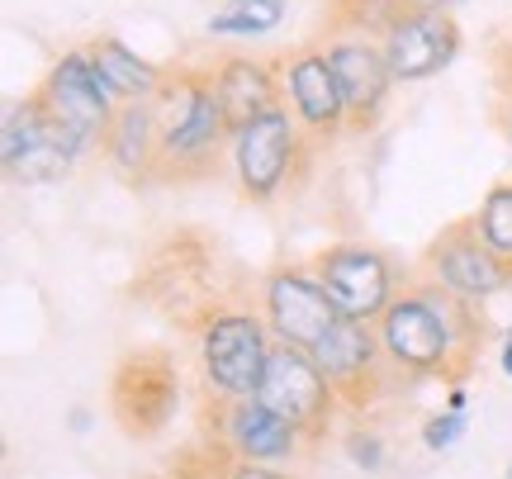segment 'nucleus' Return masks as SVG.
Listing matches in <instances>:
<instances>
[{"label": "nucleus", "instance_id": "obj_1", "mask_svg": "<svg viewBox=\"0 0 512 479\" xmlns=\"http://www.w3.org/2000/svg\"><path fill=\"white\" fill-rule=\"evenodd\" d=\"M479 304L441 290L437 280L399 290L380 314L384 361L408 375H465L479 351Z\"/></svg>", "mask_w": 512, "mask_h": 479}, {"label": "nucleus", "instance_id": "obj_2", "mask_svg": "<svg viewBox=\"0 0 512 479\" xmlns=\"http://www.w3.org/2000/svg\"><path fill=\"white\" fill-rule=\"evenodd\" d=\"M152 105H157V129H162L152 181H200L209 171H219V152L223 143H233V129L214 95V76L190 72V67L166 72Z\"/></svg>", "mask_w": 512, "mask_h": 479}, {"label": "nucleus", "instance_id": "obj_3", "mask_svg": "<svg viewBox=\"0 0 512 479\" xmlns=\"http://www.w3.org/2000/svg\"><path fill=\"white\" fill-rule=\"evenodd\" d=\"M275 337L261 314L219 309L200 323V366L204 385L219 399H256Z\"/></svg>", "mask_w": 512, "mask_h": 479}, {"label": "nucleus", "instance_id": "obj_4", "mask_svg": "<svg viewBox=\"0 0 512 479\" xmlns=\"http://www.w3.org/2000/svg\"><path fill=\"white\" fill-rule=\"evenodd\" d=\"M176 404H181V375H176V361L162 347H138L114 366L110 413L114 423L124 427V437L152 442L176 418Z\"/></svg>", "mask_w": 512, "mask_h": 479}, {"label": "nucleus", "instance_id": "obj_5", "mask_svg": "<svg viewBox=\"0 0 512 479\" xmlns=\"http://www.w3.org/2000/svg\"><path fill=\"white\" fill-rule=\"evenodd\" d=\"M256 399L271 408V413H280L290 427H299L304 442H323L332 432L337 408H342L337 389L328 385V375L318 370V361H313L309 351L285 347V342L271 347V361H266Z\"/></svg>", "mask_w": 512, "mask_h": 479}, {"label": "nucleus", "instance_id": "obj_6", "mask_svg": "<svg viewBox=\"0 0 512 479\" xmlns=\"http://www.w3.org/2000/svg\"><path fill=\"white\" fill-rule=\"evenodd\" d=\"M38 100H43V110L53 114L57 129L81 148V157L91 148H105V133H110L119 105L110 100L105 81L95 76L86 48H72V53L57 57L48 76L38 81Z\"/></svg>", "mask_w": 512, "mask_h": 479}, {"label": "nucleus", "instance_id": "obj_7", "mask_svg": "<svg viewBox=\"0 0 512 479\" xmlns=\"http://www.w3.org/2000/svg\"><path fill=\"white\" fill-rule=\"evenodd\" d=\"M299 119L285 105H271L266 114H256L252 124H242L233 133V166H238V185L242 195L256 204L275 200L294 176V162H299Z\"/></svg>", "mask_w": 512, "mask_h": 479}, {"label": "nucleus", "instance_id": "obj_8", "mask_svg": "<svg viewBox=\"0 0 512 479\" xmlns=\"http://www.w3.org/2000/svg\"><path fill=\"white\" fill-rule=\"evenodd\" d=\"M422 261H427V271H432V280H437L441 290L470 299V304H484L489 295L512 285V261L498 257L494 247L484 242L475 219L446 223L437 238L427 242Z\"/></svg>", "mask_w": 512, "mask_h": 479}, {"label": "nucleus", "instance_id": "obj_9", "mask_svg": "<svg viewBox=\"0 0 512 479\" xmlns=\"http://www.w3.org/2000/svg\"><path fill=\"white\" fill-rule=\"evenodd\" d=\"M313 276L337 304V314L356 323H380V314L394 304V266L384 252L361 242H337L328 252H318Z\"/></svg>", "mask_w": 512, "mask_h": 479}, {"label": "nucleus", "instance_id": "obj_10", "mask_svg": "<svg viewBox=\"0 0 512 479\" xmlns=\"http://www.w3.org/2000/svg\"><path fill=\"white\" fill-rule=\"evenodd\" d=\"M0 148H5V171L24 185H48V181H62L72 162L81 157L67 133L53 124V114L43 110V100L34 95H24L15 110L5 114V138H0Z\"/></svg>", "mask_w": 512, "mask_h": 479}, {"label": "nucleus", "instance_id": "obj_11", "mask_svg": "<svg viewBox=\"0 0 512 479\" xmlns=\"http://www.w3.org/2000/svg\"><path fill=\"white\" fill-rule=\"evenodd\" d=\"M261 318H266L275 342L313 351L342 314L328 299V290L318 285V276L294 271V266H275L266 276V285H261Z\"/></svg>", "mask_w": 512, "mask_h": 479}, {"label": "nucleus", "instance_id": "obj_12", "mask_svg": "<svg viewBox=\"0 0 512 479\" xmlns=\"http://www.w3.org/2000/svg\"><path fill=\"white\" fill-rule=\"evenodd\" d=\"M214 418V446H219L228 461H247V465H280L299 456V427H290L280 413L261 404V399H219L209 408Z\"/></svg>", "mask_w": 512, "mask_h": 479}, {"label": "nucleus", "instance_id": "obj_13", "mask_svg": "<svg viewBox=\"0 0 512 479\" xmlns=\"http://www.w3.org/2000/svg\"><path fill=\"white\" fill-rule=\"evenodd\" d=\"M318 370L328 375V385L337 389L342 408L366 413V404L380 394V366H384V347L375 323H356V318H337L328 328V337L309 351Z\"/></svg>", "mask_w": 512, "mask_h": 479}, {"label": "nucleus", "instance_id": "obj_14", "mask_svg": "<svg viewBox=\"0 0 512 479\" xmlns=\"http://www.w3.org/2000/svg\"><path fill=\"white\" fill-rule=\"evenodd\" d=\"M384 62L394 81H427L441 67H451L460 53V29L446 10H403L384 29Z\"/></svg>", "mask_w": 512, "mask_h": 479}, {"label": "nucleus", "instance_id": "obj_15", "mask_svg": "<svg viewBox=\"0 0 512 479\" xmlns=\"http://www.w3.org/2000/svg\"><path fill=\"white\" fill-rule=\"evenodd\" d=\"M328 62L337 72V91L347 105V129H375L394 86V72L384 62V48H375L370 38H337L328 43Z\"/></svg>", "mask_w": 512, "mask_h": 479}, {"label": "nucleus", "instance_id": "obj_16", "mask_svg": "<svg viewBox=\"0 0 512 479\" xmlns=\"http://www.w3.org/2000/svg\"><path fill=\"white\" fill-rule=\"evenodd\" d=\"M280 67H285L280 86L290 95L299 129L318 133V138H332L337 129H347V105H342V91H337V72L328 62V48H299Z\"/></svg>", "mask_w": 512, "mask_h": 479}, {"label": "nucleus", "instance_id": "obj_17", "mask_svg": "<svg viewBox=\"0 0 512 479\" xmlns=\"http://www.w3.org/2000/svg\"><path fill=\"white\" fill-rule=\"evenodd\" d=\"M214 95H219L223 114H228V129L238 133L242 124H252L256 114H266L271 105H280V81H275L271 62L261 57H247V53H233V57H219L214 67Z\"/></svg>", "mask_w": 512, "mask_h": 479}, {"label": "nucleus", "instance_id": "obj_18", "mask_svg": "<svg viewBox=\"0 0 512 479\" xmlns=\"http://www.w3.org/2000/svg\"><path fill=\"white\" fill-rule=\"evenodd\" d=\"M157 152H162V129H157V105L152 100H128L114 110V124L105 133V157L119 176L152 181L157 176Z\"/></svg>", "mask_w": 512, "mask_h": 479}, {"label": "nucleus", "instance_id": "obj_19", "mask_svg": "<svg viewBox=\"0 0 512 479\" xmlns=\"http://www.w3.org/2000/svg\"><path fill=\"white\" fill-rule=\"evenodd\" d=\"M86 57H91L95 76L105 81V91H110L114 105H128V100H152V95L162 91V76L147 57H138L128 43L119 38H95L86 43Z\"/></svg>", "mask_w": 512, "mask_h": 479}, {"label": "nucleus", "instance_id": "obj_20", "mask_svg": "<svg viewBox=\"0 0 512 479\" xmlns=\"http://www.w3.org/2000/svg\"><path fill=\"white\" fill-rule=\"evenodd\" d=\"M285 19V0H228L223 10L209 15V34L219 38H256L280 29Z\"/></svg>", "mask_w": 512, "mask_h": 479}, {"label": "nucleus", "instance_id": "obj_21", "mask_svg": "<svg viewBox=\"0 0 512 479\" xmlns=\"http://www.w3.org/2000/svg\"><path fill=\"white\" fill-rule=\"evenodd\" d=\"M479 233H484V242L494 247L498 257H508L512 261V181L494 185L489 195H484V204H479Z\"/></svg>", "mask_w": 512, "mask_h": 479}, {"label": "nucleus", "instance_id": "obj_22", "mask_svg": "<svg viewBox=\"0 0 512 479\" xmlns=\"http://www.w3.org/2000/svg\"><path fill=\"white\" fill-rule=\"evenodd\" d=\"M460 432H465V413H432L427 423H422V446L427 451H446L451 442H460Z\"/></svg>", "mask_w": 512, "mask_h": 479}, {"label": "nucleus", "instance_id": "obj_23", "mask_svg": "<svg viewBox=\"0 0 512 479\" xmlns=\"http://www.w3.org/2000/svg\"><path fill=\"white\" fill-rule=\"evenodd\" d=\"M347 451L361 470H380L384 465V437L375 432V427H356V432L347 437Z\"/></svg>", "mask_w": 512, "mask_h": 479}, {"label": "nucleus", "instance_id": "obj_24", "mask_svg": "<svg viewBox=\"0 0 512 479\" xmlns=\"http://www.w3.org/2000/svg\"><path fill=\"white\" fill-rule=\"evenodd\" d=\"M223 479H294L275 465H247V461H228L223 465Z\"/></svg>", "mask_w": 512, "mask_h": 479}, {"label": "nucleus", "instance_id": "obj_25", "mask_svg": "<svg viewBox=\"0 0 512 479\" xmlns=\"http://www.w3.org/2000/svg\"><path fill=\"white\" fill-rule=\"evenodd\" d=\"M498 366H503V375H512V332L503 337V347H498Z\"/></svg>", "mask_w": 512, "mask_h": 479}, {"label": "nucleus", "instance_id": "obj_26", "mask_svg": "<svg viewBox=\"0 0 512 479\" xmlns=\"http://www.w3.org/2000/svg\"><path fill=\"white\" fill-rule=\"evenodd\" d=\"M413 10H451V5H460V0H408Z\"/></svg>", "mask_w": 512, "mask_h": 479}, {"label": "nucleus", "instance_id": "obj_27", "mask_svg": "<svg viewBox=\"0 0 512 479\" xmlns=\"http://www.w3.org/2000/svg\"><path fill=\"white\" fill-rule=\"evenodd\" d=\"M446 408H451V413H465V389H451V394H446Z\"/></svg>", "mask_w": 512, "mask_h": 479}, {"label": "nucleus", "instance_id": "obj_28", "mask_svg": "<svg viewBox=\"0 0 512 479\" xmlns=\"http://www.w3.org/2000/svg\"><path fill=\"white\" fill-rule=\"evenodd\" d=\"M503 129H508V138H512V100L503 105Z\"/></svg>", "mask_w": 512, "mask_h": 479}, {"label": "nucleus", "instance_id": "obj_29", "mask_svg": "<svg viewBox=\"0 0 512 479\" xmlns=\"http://www.w3.org/2000/svg\"><path fill=\"white\" fill-rule=\"evenodd\" d=\"M508 479H512V470H508Z\"/></svg>", "mask_w": 512, "mask_h": 479}, {"label": "nucleus", "instance_id": "obj_30", "mask_svg": "<svg viewBox=\"0 0 512 479\" xmlns=\"http://www.w3.org/2000/svg\"><path fill=\"white\" fill-rule=\"evenodd\" d=\"M171 479H176V475H171Z\"/></svg>", "mask_w": 512, "mask_h": 479}]
</instances>
